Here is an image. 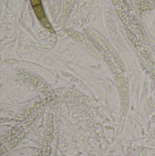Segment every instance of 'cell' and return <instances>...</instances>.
I'll list each match as a JSON object with an SVG mask.
<instances>
[{
  "instance_id": "6da1fadb",
  "label": "cell",
  "mask_w": 155,
  "mask_h": 156,
  "mask_svg": "<svg viewBox=\"0 0 155 156\" xmlns=\"http://www.w3.org/2000/svg\"><path fill=\"white\" fill-rule=\"evenodd\" d=\"M30 3H31V5H32L33 7L37 6L39 5H42L41 4V0H30Z\"/></svg>"
}]
</instances>
